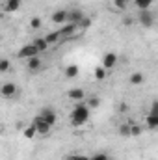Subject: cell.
<instances>
[{"label": "cell", "mask_w": 158, "mask_h": 160, "mask_svg": "<svg viewBox=\"0 0 158 160\" xmlns=\"http://www.w3.org/2000/svg\"><path fill=\"white\" fill-rule=\"evenodd\" d=\"M119 110H121V112H126V104H125V102H121V106H119Z\"/></svg>", "instance_id": "4dcf8cb0"}, {"label": "cell", "mask_w": 158, "mask_h": 160, "mask_svg": "<svg viewBox=\"0 0 158 160\" xmlns=\"http://www.w3.org/2000/svg\"><path fill=\"white\" fill-rule=\"evenodd\" d=\"M17 86L13 84V82H6L4 86H2V89H0V95L4 97V99H11V97H15L17 95Z\"/></svg>", "instance_id": "52a82bcc"}, {"label": "cell", "mask_w": 158, "mask_h": 160, "mask_svg": "<svg viewBox=\"0 0 158 160\" xmlns=\"http://www.w3.org/2000/svg\"><path fill=\"white\" fill-rule=\"evenodd\" d=\"M87 106H89L91 110H95V108L99 106V97H95V95H89V99H87Z\"/></svg>", "instance_id": "d4e9b609"}, {"label": "cell", "mask_w": 158, "mask_h": 160, "mask_svg": "<svg viewBox=\"0 0 158 160\" xmlns=\"http://www.w3.org/2000/svg\"><path fill=\"white\" fill-rule=\"evenodd\" d=\"M143 80H145V77H143V73H132L130 77H128V82L132 84V86H140V84H143Z\"/></svg>", "instance_id": "4fadbf2b"}, {"label": "cell", "mask_w": 158, "mask_h": 160, "mask_svg": "<svg viewBox=\"0 0 158 160\" xmlns=\"http://www.w3.org/2000/svg\"><path fill=\"white\" fill-rule=\"evenodd\" d=\"M84 19H86V15H84L82 9H78V8L69 9V22H71V24H77V26H78Z\"/></svg>", "instance_id": "ba28073f"}, {"label": "cell", "mask_w": 158, "mask_h": 160, "mask_svg": "<svg viewBox=\"0 0 158 160\" xmlns=\"http://www.w3.org/2000/svg\"><path fill=\"white\" fill-rule=\"evenodd\" d=\"M114 4L117 6L119 9H123V8H125V4H126V0H114Z\"/></svg>", "instance_id": "f546056e"}, {"label": "cell", "mask_w": 158, "mask_h": 160, "mask_svg": "<svg viewBox=\"0 0 158 160\" xmlns=\"http://www.w3.org/2000/svg\"><path fill=\"white\" fill-rule=\"evenodd\" d=\"M138 21H140V24H141V26L151 28V26L155 24V13H153L151 9H143V11H140Z\"/></svg>", "instance_id": "277c9868"}, {"label": "cell", "mask_w": 158, "mask_h": 160, "mask_svg": "<svg viewBox=\"0 0 158 160\" xmlns=\"http://www.w3.org/2000/svg\"><path fill=\"white\" fill-rule=\"evenodd\" d=\"M41 52L37 50V47L34 45V41L32 43H28V45H22L21 47V50L17 52V58H21V60H30V58H36V56H39Z\"/></svg>", "instance_id": "7a4b0ae2"}, {"label": "cell", "mask_w": 158, "mask_h": 160, "mask_svg": "<svg viewBox=\"0 0 158 160\" xmlns=\"http://www.w3.org/2000/svg\"><path fill=\"white\" fill-rule=\"evenodd\" d=\"M149 114H156V116H158V101H155V102L151 104V108H149Z\"/></svg>", "instance_id": "83f0119b"}, {"label": "cell", "mask_w": 158, "mask_h": 160, "mask_svg": "<svg viewBox=\"0 0 158 160\" xmlns=\"http://www.w3.org/2000/svg\"><path fill=\"white\" fill-rule=\"evenodd\" d=\"M140 134H141V127L136 125V123H132V127H130V136H140Z\"/></svg>", "instance_id": "484cf974"}, {"label": "cell", "mask_w": 158, "mask_h": 160, "mask_svg": "<svg viewBox=\"0 0 158 160\" xmlns=\"http://www.w3.org/2000/svg\"><path fill=\"white\" fill-rule=\"evenodd\" d=\"M22 134H24V138H26V140H34V138L37 136V130H36V127H34V125H28V127L24 128V132H22Z\"/></svg>", "instance_id": "e0dca14e"}, {"label": "cell", "mask_w": 158, "mask_h": 160, "mask_svg": "<svg viewBox=\"0 0 158 160\" xmlns=\"http://www.w3.org/2000/svg\"><path fill=\"white\" fill-rule=\"evenodd\" d=\"M39 116H41L45 121H47L50 127H54V125H56V119H58V118H56V112H54L52 108H43Z\"/></svg>", "instance_id": "9c48e42d"}, {"label": "cell", "mask_w": 158, "mask_h": 160, "mask_svg": "<svg viewBox=\"0 0 158 160\" xmlns=\"http://www.w3.org/2000/svg\"><path fill=\"white\" fill-rule=\"evenodd\" d=\"M104 77H106V69H104L102 65H99V67L95 69V78L97 80H104Z\"/></svg>", "instance_id": "603a6c76"}, {"label": "cell", "mask_w": 158, "mask_h": 160, "mask_svg": "<svg viewBox=\"0 0 158 160\" xmlns=\"http://www.w3.org/2000/svg\"><path fill=\"white\" fill-rule=\"evenodd\" d=\"M32 125L36 127V130H37V134H39V136H47V134L50 132V128H52V127H50L47 121L43 119L41 116H36V118H34V121H32Z\"/></svg>", "instance_id": "3957f363"}, {"label": "cell", "mask_w": 158, "mask_h": 160, "mask_svg": "<svg viewBox=\"0 0 158 160\" xmlns=\"http://www.w3.org/2000/svg\"><path fill=\"white\" fill-rule=\"evenodd\" d=\"M91 160H110V155L108 153H95Z\"/></svg>", "instance_id": "4316f807"}, {"label": "cell", "mask_w": 158, "mask_h": 160, "mask_svg": "<svg viewBox=\"0 0 158 160\" xmlns=\"http://www.w3.org/2000/svg\"><path fill=\"white\" fill-rule=\"evenodd\" d=\"M39 67H41V58H39V56H36V58H30V60H28V69H30V71H37Z\"/></svg>", "instance_id": "ac0fdd59"}, {"label": "cell", "mask_w": 158, "mask_h": 160, "mask_svg": "<svg viewBox=\"0 0 158 160\" xmlns=\"http://www.w3.org/2000/svg\"><path fill=\"white\" fill-rule=\"evenodd\" d=\"M41 24H43V22H41V17H32V19H30V28H32V30H39Z\"/></svg>", "instance_id": "7402d4cb"}, {"label": "cell", "mask_w": 158, "mask_h": 160, "mask_svg": "<svg viewBox=\"0 0 158 160\" xmlns=\"http://www.w3.org/2000/svg\"><path fill=\"white\" fill-rule=\"evenodd\" d=\"M65 77L67 78H77L78 77V73H80V69H78V65H75V63H71V65H67L65 67Z\"/></svg>", "instance_id": "7c38bea8"}, {"label": "cell", "mask_w": 158, "mask_h": 160, "mask_svg": "<svg viewBox=\"0 0 158 160\" xmlns=\"http://www.w3.org/2000/svg\"><path fill=\"white\" fill-rule=\"evenodd\" d=\"M67 97H69L71 101H78V102H80V101L86 97V91H84L82 88H73V89H69V91H67Z\"/></svg>", "instance_id": "30bf717a"}, {"label": "cell", "mask_w": 158, "mask_h": 160, "mask_svg": "<svg viewBox=\"0 0 158 160\" xmlns=\"http://www.w3.org/2000/svg\"><path fill=\"white\" fill-rule=\"evenodd\" d=\"M60 38H62V34H60V30H58V32H50V34H47V36H45V39L48 41V45H52V43H56V41L60 39Z\"/></svg>", "instance_id": "d6986e66"}, {"label": "cell", "mask_w": 158, "mask_h": 160, "mask_svg": "<svg viewBox=\"0 0 158 160\" xmlns=\"http://www.w3.org/2000/svg\"><path fill=\"white\" fill-rule=\"evenodd\" d=\"M78 26H82V28H87V26H91V19H87V17H86V19H84V21L78 24Z\"/></svg>", "instance_id": "f1b7e54d"}, {"label": "cell", "mask_w": 158, "mask_h": 160, "mask_svg": "<svg viewBox=\"0 0 158 160\" xmlns=\"http://www.w3.org/2000/svg\"><path fill=\"white\" fill-rule=\"evenodd\" d=\"M67 160H91V157H86L82 153H73V155H67Z\"/></svg>", "instance_id": "cb8c5ba5"}, {"label": "cell", "mask_w": 158, "mask_h": 160, "mask_svg": "<svg viewBox=\"0 0 158 160\" xmlns=\"http://www.w3.org/2000/svg\"><path fill=\"white\" fill-rule=\"evenodd\" d=\"M21 8V0H6L4 2V9L6 11H17Z\"/></svg>", "instance_id": "5bb4252c"}, {"label": "cell", "mask_w": 158, "mask_h": 160, "mask_svg": "<svg viewBox=\"0 0 158 160\" xmlns=\"http://www.w3.org/2000/svg\"><path fill=\"white\" fill-rule=\"evenodd\" d=\"M9 67H11L9 60H7V58H2V60H0V73H7Z\"/></svg>", "instance_id": "ffe728a7"}, {"label": "cell", "mask_w": 158, "mask_h": 160, "mask_svg": "<svg viewBox=\"0 0 158 160\" xmlns=\"http://www.w3.org/2000/svg\"><path fill=\"white\" fill-rule=\"evenodd\" d=\"M50 21L54 24H65V22H69V11L67 9H58L50 15Z\"/></svg>", "instance_id": "8992f818"}, {"label": "cell", "mask_w": 158, "mask_h": 160, "mask_svg": "<svg viewBox=\"0 0 158 160\" xmlns=\"http://www.w3.org/2000/svg\"><path fill=\"white\" fill-rule=\"evenodd\" d=\"M89 116H91V108L87 106V102H78V104H75L69 119L73 123V127H82L84 123L89 121Z\"/></svg>", "instance_id": "6da1fadb"}, {"label": "cell", "mask_w": 158, "mask_h": 160, "mask_svg": "<svg viewBox=\"0 0 158 160\" xmlns=\"http://www.w3.org/2000/svg\"><path fill=\"white\" fill-rule=\"evenodd\" d=\"M145 127L151 128V130H156L158 128V116L156 114H147V118H145Z\"/></svg>", "instance_id": "8fae6325"}, {"label": "cell", "mask_w": 158, "mask_h": 160, "mask_svg": "<svg viewBox=\"0 0 158 160\" xmlns=\"http://www.w3.org/2000/svg\"><path fill=\"white\" fill-rule=\"evenodd\" d=\"M117 62H119V56L114 50H110V52H106V54L102 56V67H104V69H114V67L117 65Z\"/></svg>", "instance_id": "5b68a950"}, {"label": "cell", "mask_w": 158, "mask_h": 160, "mask_svg": "<svg viewBox=\"0 0 158 160\" xmlns=\"http://www.w3.org/2000/svg\"><path fill=\"white\" fill-rule=\"evenodd\" d=\"M153 4H155V0H134V6H136L140 11H143V9H151Z\"/></svg>", "instance_id": "9a60e30c"}, {"label": "cell", "mask_w": 158, "mask_h": 160, "mask_svg": "<svg viewBox=\"0 0 158 160\" xmlns=\"http://www.w3.org/2000/svg\"><path fill=\"white\" fill-rule=\"evenodd\" d=\"M34 45L37 47V50H39V52H45V50L50 47V45H48V41L45 39V38H37V39H34Z\"/></svg>", "instance_id": "2e32d148"}, {"label": "cell", "mask_w": 158, "mask_h": 160, "mask_svg": "<svg viewBox=\"0 0 158 160\" xmlns=\"http://www.w3.org/2000/svg\"><path fill=\"white\" fill-rule=\"evenodd\" d=\"M130 127H132V123L121 125V127H119V134H121V136H130Z\"/></svg>", "instance_id": "44dd1931"}]
</instances>
